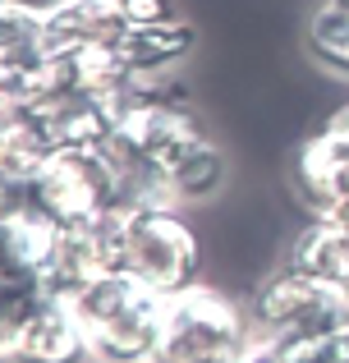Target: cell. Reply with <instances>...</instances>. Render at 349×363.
<instances>
[{"instance_id":"obj_18","label":"cell","mask_w":349,"mask_h":363,"mask_svg":"<svg viewBox=\"0 0 349 363\" xmlns=\"http://www.w3.org/2000/svg\"><path fill=\"white\" fill-rule=\"evenodd\" d=\"M239 363H290V359H285V350H280L271 336H253V345L244 350Z\"/></svg>"},{"instance_id":"obj_16","label":"cell","mask_w":349,"mask_h":363,"mask_svg":"<svg viewBox=\"0 0 349 363\" xmlns=\"http://www.w3.org/2000/svg\"><path fill=\"white\" fill-rule=\"evenodd\" d=\"M285 350L290 363H349V331H331L317 340H299V336H271Z\"/></svg>"},{"instance_id":"obj_21","label":"cell","mask_w":349,"mask_h":363,"mask_svg":"<svg viewBox=\"0 0 349 363\" xmlns=\"http://www.w3.org/2000/svg\"><path fill=\"white\" fill-rule=\"evenodd\" d=\"M14 5H23V9H33V14H55V9H60L64 5V0H14Z\"/></svg>"},{"instance_id":"obj_8","label":"cell","mask_w":349,"mask_h":363,"mask_svg":"<svg viewBox=\"0 0 349 363\" xmlns=\"http://www.w3.org/2000/svg\"><path fill=\"white\" fill-rule=\"evenodd\" d=\"M198 46V28L188 18H156V23H134L120 37V55L134 69V79H156V74H171L193 55Z\"/></svg>"},{"instance_id":"obj_2","label":"cell","mask_w":349,"mask_h":363,"mask_svg":"<svg viewBox=\"0 0 349 363\" xmlns=\"http://www.w3.org/2000/svg\"><path fill=\"white\" fill-rule=\"evenodd\" d=\"M125 272H134L156 294H184L202 281V240L184 221L179 203H125Z\"/></svg>"},{"instance_id":"obj_10","label":"cell","mask_w":349,"mask_h":363,"mask_svg":"<svg viewBox=\"0 0 349 363\" xmlns=\"http://www.w3.org/2000/svg\"><path fill=\"white\" fill-rule=\"evenodd\" d=\"M285 267L313 276V281H326V285H341L349 281V235L341 225H331L326 216H313L304 230L290 240L285 248Z\"/></svg>"},{"instance_id":"obj_22","label":"cell","mask_w":349,"mask_h":363,"mask_svg":"<svg viewBox=\"0 0 349 363\" xmlns=\"http://www.w3.org/2000/svg\"><path fill=\"white\" fill-rule=\"evenodd\" d=\"M331 5H341V9H349V0H331Z\"/></svg>"},{"instance_id":"obj_19","label":"cell","mask_w":349,"mask_h":363,"mask_svg":"<svg viewBox=\"0 0 349 363\" xmlns=\"http://www.w3.org/2000/svg\"><path fill=\"white\" fill-rule=\"evenodd\" d=\"M322 133H326V138H331L336 147H341L345 157H349V101H345V106H336L331 116H326V124H322Z\"/></svg>"},{"instance_id":"obj_4","label":"cell","mask_w":349,"mask_h":363,"mask_svg":"<svg viewBox=\"0 0 349 363\" xmlns=\"http://www.w3.org/2000/svg\"><path fill=\"white\" fill-rule=\"evenodd\" d=\"M248 318L258 336H299L317 340L331 331H349V294L341 285L313 281V276L280 267L267 281H258L248 299Z\"/></svg>"},{"instance_id":"obj_14","label":"cell","mask_w":349,"mask_h":363,"mask_svg":"<svg viewBox=\"0 0 349 363\" xmlns=\"http://www.w3.org/2000/svg\"><path fill=\"white\" fill-rule=\"evenodd\" d=\"M51 299L42 285V276L23 272H0V359L9 354V345L18 340V331L33 322V313Z\"/></svg>"},{"instance_id":"obj_9","label":"cell","mask_w":349,"mask_h":363,"mask_svg":"<svg viewBox=\"0 0 349 363\" xmlns=\"http://www.w3.org/2000/svg\"><path fill=\"white\" fill-rule=\"evenodd\" d=\"M129 33V18L115 0H64L55 14H46L42 46L51 51H79V46L120 42Z\"/></svg>"},{"instance_id":"obj_20","label":"cell","mask_w":349,"mask_h":363,"mask_svg":"<svg viewBox=\"0 0 349 363\" xmlns=\"http://www.w3.org/2000/svg\"><path fill=\"white\" fill-rule=\"evenodd\" d=\"M326 221H331V225H341V230L349 235V194H345V198H341V203H336V207H331V212H326Z\"/></svg>"},{"instance_id":"obj_6","label":"cell","mask_w":349,"mask_h":363,"mask_svg":"<svg viewBox=\"0 0 349 363\" xmlns=\"http://www.w3.org/2000/svg\"><path fill=\"white\" fill-rule=\"evenodd\" d=\"M5 363H92L88 331H83L74 303L46 299L33 313V322L18 331V340L9 345Z\"/></svg>"},{"instance_id":"obj_17","label":"cell","mask_w":349,"mask_h":363,"mask_svg":"<svg viewBox=\"0 0 349 363\" xmlns=\"http://www.w3.org/2000/svg\"><path fill=\"white\" fill-rule=\"evenodd\" d=\"M115 5L125 9L129 28H134V23H156V18L175 14V0H115Z\"/></svg>"},{"instance_id":"obj_1","label":"cell","mask_w":349,"mask_h":363,"mask_svg":"<svg viewBox=\"0 0 349 363\" xmlns=\"http://www.w3.org/2000/svg\"><path fill=\"white\" fill-rule=\"evenodd\" d=\"M253 336L258 327L248 318V303L198 281L166 303L156 363H239Z\"/></svg>"},{"instance_id":"obj_13","label":"cell","mask_w":349,"mask_h":363,"mask_svg":"<svg viewBox=\"0 0 349 363\" xmlns=\"http://www.w3.org/2000/svg\"><path fill=\"white\" fill-rule=\"evenodd\" d=\"M304 51L322 74L349 83V9L331 5V0H317L304 23Z\"/></svg>"},{"instance_id":"obj_7","label":"cell","mask_w":349,"mask_h":363,"mask_svg":"<svg viewBox=\"0 0 349 363\" xmlns=\"http://www.w3.org/2000/svg\"><path fill=\"white\" fill-rule=\"evenodd\" d=\"M290 179H294L299 203L313 216H326L336 203L349 194V157L326 138L322 129L313 138H304L294 147V166H290Z\"/></svg>"},{"instance_id":"obj_12","label":"cell","mask_w":349,"mask_h":363,"mask_svg":"<svg viewBox=\"0 0 349 363\" xmlns=\"http://www.w3.org/2000/svg\"><path fill=\"white\" fill-rule=\"evenodd\" d=\"M225 179H230V157H225V147L212 138V133L198 138L193 147H188L184 157L166 170V184H171V198H175L179 207L216 198L225 189Z\"/></svg>"},{"instance_id":"obj_23","label":"cell","mask_w":349,"mask_h":363,"mask_svg":"<svg viewBox=\"0 0 349 363\" xmlns=\"http://www.w3.org/2000/svg\"><path fill=\"white\" fill-rule=\"evenodd\" d=\"M345 294H349V281H345Z\"/></svg>"},{"instance_id":"obj_3","label":"cell","mask_w":349,"mask_h":363,"mask_svg":"<svg viewBox=\"0 0 349 363\" xmlns=\"http://www.w3.org/2000/svg\"><path fill=\"white\" fill-rule=\"evenodd\" d=\"M28 194H33V207H42L60 230H79L101 221L120 203L125 170L106 147H60L37 170Z\"/></svg>"},{"instance_id":"obj_5","label":"cell","mask_w":349,"mask_h":363,"mask_svg":"<svg viewBox=\"0 0 349 363\" xmlns=\"http://www.w3.org/2000/svg\"><path fill=\"white\" fill-rule=\"evenodd\" d=\"M166 303H171V294L152 290L143 303H134V308L120 313V318L83 327L88 331V345H92V363H156Z\"/></svg>"},{"instance_id":"obj_15","label":"cell","mask_w":349,"mask_h":363,"mask_svg":"<svg viewBox=\"0 0 349 363\" xmlns=\"http://www.w3.org/2000/svg\"><path fill=\"white\" fill-rule=\"evenodd\" d=\"M46 33V18L33 9L14 5V0H0V55H18L28 46H37Z\"/></svg>"},{"instance_id":"obj_11","label":"cell","mask_w":349,"mask_h":363,"mask_svg":"<svg viewBox=\"0 0 349 363\" xmlns=\"http://www.w3.org/2000/svg\"><path fill=\"white\" fill-rule=\"evenodd\" d=\"M51 129L60 147H110L120 129V101L74 92L51 106Z\"/></svg>"}]
</instances>
